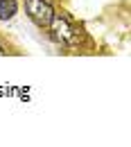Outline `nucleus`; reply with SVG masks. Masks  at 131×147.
Segmentation results:
<instances>
[{
    "mask_svg": "<svg viewBox=\"0 0 131 147\" xmlns=\"http://www.w3.org/2000/svg\"><path fill=\"white\" fill-rule=\"evenodd\" d=\"M16 11H18L16 0H0V18H2V20L14 18V16H16Z\"/></svg>",
    "mask_w": 131,
    "mask_h": 147,
    "instance_id": "nucleus-2",
    "label": "nucleus"
},
{
    "mask_svg": "<svg viewBox=\"0 0 131 147\" xmlns=\"http://www.w3.org/2000/svg\"><path fill=\"white\" fill-rule=\"evenodd\" d=\"M25 9L30 14V18L36 23L38 27H48L52 25V18H54V9L48 0H25Z\"/></svg>",
    "mask_w": 131,
    "mask_h": 147,
    "instance_id": "nucleus-1",
    "label": "nucleus"
},
{
    "mask_svg": "<svg viewBox=\"0 0 131 147\" xmlns=\"http://www.w3.org/2000/svg\"><path fill=\"white\" fill-rule=\"evenodd\" d=\"M0 55H5V45L2 43H0Z\"/></svg>",
    "mask_w": 131,
    "mask_h": 147,
    "instance_id": "nucleus-4",
    "label": "nucleus"
},
{
    "mask_svg": "<svg viewBox=\"0 0 131 147\" xmlns=\"http://www.w3.org/2000/svg\"><path fill=\"white\" fill-rule=\"evenodd\" d=\"M52 23H54V36L56 38H68L70 36V30H68V23L63 18H52Z\"/></svg>",
    "mask_w": 131,
    "mask_h": 147,
    "instance_id": "nucleus-3",
    "label": "nucleus"
}]
</instances>
